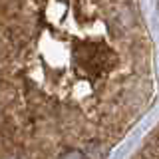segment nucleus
Segmentation results:
<instances>
[{"instance_id":"f257e3e1","label":"nucleus","mask_w":159,"mask_h":159,"mask_svg":"<svg viewBox=\"0 0 159 159\" xmlns=\"http://www.w3.org/2000/svg\"><path fill=\"white\" fill-rule=\"evenodd\" d=\"M153 84L139 0H0V159H106Z\"/></svg>"},{"instance_id":"f03ea898","label":"nucleus","mask_w":159,"mask_h":159,"mask_svg":"<svg viewBox=\"0 0 159 159\" xmlns=\"http://www.w3.org/2000/svg\"><path fill=\"white\" fill-rule=\"evenodd\" d=\"M129 159H159V125L143 139L141 147Z\"/></svg>"}]
</instances>
